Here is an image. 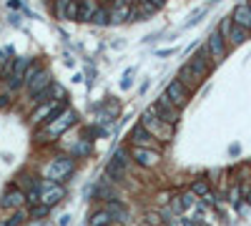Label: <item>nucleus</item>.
<instances>
[{
    "mask_svg": "<svg viewBox=\"0 0 251 226\" xmlns=\"http://www.w3.org/2000/svg\"><path fill=\"white\" fill-rule=\"evenodd\" d=\"M10 53H13V48H0V63H3V60H8Z\"/></svg>",
    "mask_w": 251,
    "mask_h": 226,
    "instance_id": "c9c22d12",
    "label": "nucleus"
},
{
    "mask_svg": "<svg viewBox=\"0 0 251 226\" xmlns=\"http://www.w3.org/2000/svg\"><path fill=\"white\" fill-rule=\"evenodd\" d=\"M123 169H126V151L123 148H116V154H113V158L108 163V176L118 178V176L123 174Z\"/></svg>",
    "mask_w": 251,
    "mask_h": 226,
    "instance_id": "f3484780",
    "label": "nucleus"
},
{
    "mask_svg": "<svg viewBox=\"0 0 251 226\" xmlns=\"http://www.w3.org/2000/svg\"><path fill=\"white\" fill-rule=\"evenodd\" d=\"M31 66V58H18L16 66H13L10 75H8V88L10 90H20L25 86V70Z\"/></svg>",
    "mask_w": 251,
    "mask_h": 226,
    "instance_id": "6e6552de",
    "label": "nucleus"
},
{
    "mask_svg": "<svg viewBox=\"0 0 251 226\" xmlns=\"http://www.w3.org/2000/svg\"><path fill=\"white\" fill-rule=\"evenodd\" d=\"M246 5H249V8H251V0H246Z\"/></svg>",
    "mask_w": 251,
    "mask_h": 226,
    "instance_id": "79ce46f5",
    "label": "nucleus"
},
{
    "mask_svg": "<svg viewBox=\"0 0 251 226\" xmlns=\"http://www.w3.org/2000/svg\"><path fill=\"white\" fill-rule=\"evenodd\" d=\"M68 221H70V216L66 214V216H61V226H68Z\"/></svg>",
    "mask_w": 251,
    "mask_h": 226,
    "instance_id": "58836bf2",
    "label": "nucleus"
},
{
    "mask_svg": "<svg viewBox=\"0 0 251 226\" xmlns=\"http://www.w3.org/2000/svg\"><path fill=\"white\" fill-rule=\"evenodd\" d=\"M91 23H93V25H100V28H103V25H111V15H108V10H106V8H98Z\"/></svg>",
    "mask_w": 251,
    "mask_h": 226,
    "instance_id": "a878e982",
    "label": "nucleus"
},
{
    "mask_svg": "<svg viewBox=\"0 0 251 226\" xmlns=\"http://www.w3.org/2000/svg\"><path fill=\"white\" fill-rule=\"evenodd\" d=\"M70 171H73V158H53L46 166V178L61 184V181H66L70 176Z\"/></svg>",
    "mask_w": 251,
    "mask_h": 226,
    "instance_id": "7ed1b4c3",
    "label": "nucleus"
},
{
    "mask_svg": "<svg viewBox=\"0 0 251 226\" xmlns=\"http://www.w3.org/2000/svg\"><path fill=\"white\" fill-rule=\"evenodd\" d=\"M179 199H181V206H184V211L186 209H191V206H196L199 201H196V193L194 191H188V193H184V196H179Z\"/></svg>",
    "mask_w": 251,
    "mask_h": 226,
    "instance_id": "c85d7f7f",
    "label": "nucleus"
},
{
    "mask_svg": "<svg viewBox=\"0 0 251 226\" xmlns=\"http://www.w3.org/2000/svg\"><path fill=\"white\" fill-rule=\"evenodd\" d=\"M171 211H173V214H184V206H181V199H173V201H171Z\"/></svg>",
    "mask_w": 251,
    "mask_h": 226,
    "instance_id": "473e14b6",
    "label": "nucleus"
},
{
    "mask_svg": "<svg viewBox=\"0 0 251 226\" xmlns=\"http://www.w3.org/2000/svg\"><path fill=\"white\" fill-rule=\"evenodd\" d=\"M231 20H234L236 25H241V28L251 30V8H249L246 3L236 5V8H234V13H231Z\"/></svg>",
    "mask_w": 251,
    "mask_h": 226,
    "instance_id": "a211bd4d",
    "label": "nucleus"
},
{
    "mask_svg": "<svg viewBox=\"0 0 251 226\" xmlns=\"http://www.w3.org/2000/svg\"><path fill=\"white\" fill-rule=\"evenodd\" d=\"M134 158H136V163L146 166V169H153V166L161 161V154L153 148H134Z\"/></svg>",
    "mask_w": 251,
    "mask_h": 226,
    "instance_id": "2eb2a0df",
    "label": "nucleus"
},
{
    "mask_svg": "<svg viewBox=\"0 0 251 226\" xmlns=\"http://www.w3.org/2000/svg\"><path fill=\"white\" fill-rule=\"evenodd\" d=\"M151 111L161 118V121H166V123H171V126H176V121H179V108L166 98V96H158L156 98V103L151 105Z\"/></svg>",
    "mask_w": 251,
    "mask_h": 226,
    "instance_id": "0eeeda50",
    "label": "nucleus"
},
{
    "mask_svg": "<svg viewBox=\"0 0 251 226\" xmlns=\"http://www.w3.org/2000/svg\"><path fill=\"white\" fill-rule=\"evenodd\" d=\"M76 154H88V143H81V146L76 148Z\"/></svg>",
    "mask_w": 251,
    "mask_h": 226,
    "instance_id": "e433bc0d",
    "label": "nucleus"
},
{
    "mask_svg": "<svg viewBox=\"0 0 251 226\" xmlns=\"http://www.w3.org/2000/svg\"><path fill=\"white\" fill-rule=\"evenodd\" d=\"M131 8H134V5H128V3H116V5L108 10L111 25H121V23L131 20Z\"/></svg>",
    "mask_w": 251,
    "mask_h": 226,
    "instance_id": "dca6fc26",
    "label": "nucleus"
},
{
    "mask_svg": "<svg viewBox=\"0 0 251 226\" xmlns=\"http://www.w3.org/2000/svg\"><path fill=\"white\" fill-rule=\"evenodd\" d=\"M218 33L224 35V40H229L231 45H239V43H244V40L249 38V30H246V28H241V25H236V23L231 20V15L221 20Z\"/></svg>",
    "mask_w": 251,
    "mask_h": 226,
    "instance_id": "39448f33",
    "label": "nucleus"
},
{
    "mask_svg": "<svg viewBox=\"0 0 251 226\" xmlns=\"http://www.w3.org/2000/svg\"><path fill=\"white\" fill-rule=\"evenodd\" d=\"M176 51L173 48H164V51H156V58H166V55H173Z\"/></svg>",
    "mask_w": 251,
    "mask_h": 226,
    "instance_id": "f704fd0d",
    "label": "nucleus"
},
{
    "mask_svg": "<svg viewBox=\"0 0 251 226\" xmlns=\"http://www.w3.org/2000/svg\"><path fill=\"white\" fill-rule=\"evenodd\" d=\"M191 191L196 193V199H206V196L211 193V186H209V181H196V184L191 186Z\"/></svg>",
    "mask_w": 251,
    "mask_h": 226,
    "instance_id": "b1692460",
    "label": "nucleus"
},
{
    "mask_svg": "<svg viewBox=\"0 0 251 226\" xmlns=\"http://www.w3.org/2000/svg\"><path fill=\"white\" fill-rule=\"evenodd\" d=\"M108 3H116V0H108Z\"/></svg>",
    "mask_w": 251,
    "mask_h": 226,
    "instance_id": "37998d69",
    "label": "nucleus"
},
{
    "mask_svg": "<svg viewBox=\"0 0 251 226\" xmlns=\"http://www.w3.org/2000/svg\"><path fill=\"white\" fill-rule=\"evenodd\" d=\"M188 63L194 66V70H196V73L201 75V78H203V75L209 73V68H211V55H209V48H206V45H201V48L194 53V58H191Z\"/></svg>",
    "mask_w": 251,
    "mask_h": 226,
    "instance_id": "4468645a",
    "label": "nucleus"
},
{
    "mask_svg": "<svg viewBox=\"0 0 251 226\" xmlns=\"http://www.w3.org/2000/svg\"><path fill=\"white\" fill-rule=\"evenodd\" d=\"M76 118H78V113L73 111V108H63L58 116H53V118H50V123H48L46 128L40 131V139H46V141H48V139H58V136H63L73 123H76Z\"/></svg>",
    "mask_w": 251,
    "mask_h": 226,
    "instance_id": "f257e3e1",
    "label": "nucleus"
},
{
    "mask_svg": "<svg viewBox=\"0 0 251 226\" xmlns=\"http://www.w3.org/2000/svg\"><path fill=\"white\" fill-rule=\"evenodd\" d=\"M38 191H40V204H46V206H55L66 196V189L61 184H55V181H48V178L40 181Z\"/></svg>",
    "mask_w": 251,
    "mask_h": 226,
    "instance_id": "20e7f679",
    "label": "nucleus"
},
{
    "mask_svg": "<svg viewBox=\"0 0 251 226\" xmlns=\"http://www.w3.org/2000/svg\"><path fill=\"white\" fill-rule=\"evenodd\" d=\"M179 81H181L186 88H194V86L201 81V75L194 70V66H191V63H184L181 70H179Z\"/></svg>",
    "mask_w": 251,
    "mask_h": 226,
    "instance_id": "aec40b11",
    "label": "nucleus"
},
{
    "mask_svg": "<svg viewBox=\"0 0 251 226\" xmlns=\"http://www.w3.org/2000/svg\"><path fill=\"white\" fill-rule=\"evenodd\" d=\"M53 81H50V73H46V70H40V73H35L33 78H28L25 81V88H28V93H31L33 98L38 96V93H43L48 86H50Z\"/></svg>",
    "mask_w": 251,
    "mask_h": 226,
    "instance_id": "f8f14e48",
    "label": "nucleus"
},
{
    "mask_svg": "<svg viewBox=\"0 0 251 226\" xmlns=\"http://www.w3.org/2000/svg\"><path fill=\"white\" fill-rule=\"evenodd\" d=\"M106 211H108L111 216H113V214H118V219H121V221H126V219H128V211H126V206H121L118 201H111Z\"/></svg>",
    "mask_w": 251,
    "mask_h": 226,
    "instance_id": "bb28decb",
    "label": "nucleus"
},
{
    "mask_svg": "<svg viewBox=\"0 0 251 226\" xmlns=\"http://www.w3.org/2000/svg\"><path fill=\"white\" fill-rule=\"evenodd\" d=\"M164 96H166V98H168V101H171V103H173V105H176V108H179V111L184 108V105L188 103V98H191L188 88H186V86H184V83H181L179 78H173V81H171V83L166 86Z\"/></svg>",
    "mask_w": 251,
    "mask_h": 226,
    "instance_id": "423d86ee",
    "label": "nucleus"
},
{
    "mask_svg": "<svg viewBox=\"0 0 251 226\" xmlns=\"http://www.w3.org/2000/svg\"><path fill=\"white\" fill-rule=\"evenodd\" d=\"M23 204H25V191L20 186H10L3 193V199H0V206L3 209H20Z\"/></svg>",
    "mask_w": 251,
    "mask_h": 226,
    "instance_id": "ddd939ff",
    "label": "nucleus"
},
{
    "mask_svg": "<svg viewBox=\"0 0 251 226\" xmlns=\"http://www.w3.org/2000/svg\"><path fill=\"white\" fill-rule=\"evenodd\" d=\"M111 214L108 211H98V214H93L91 216V226H111Z\"/></svg>",
    "mask_w": 251,
    "mask_h": 226,
    "instance_id": "393cba45",
    "label": "nucleus"
},
{
    "mask_svg": "<svg viewBox=\"0 0 251 226\" xmlns=\"http://www.w3.org/2000/svg\"><path fill=\"white\" fill-rule=\"evenodd\" d=\"M229 204H231L234 209L241 206V186H234V189L229 191Z\"/></svg>",
    "mask_w": 251,
    "mask_h": 226,
    "instance_id": "cd10ccee",
    "label": "nucleus"
},
{
    "mask_svg": "<svg viewBox=\"0 0 251 226\" xmlns=\"http://www.w3.org/2000/svg\"><path fill=\"white\" fill-rule=\"evenodd\" d=\"M141 126H143L146 131H149L151 136L161 139L164 143H168V141L173 139V126H171V123H166V121H161V118H158L151 108L141 113Z\"/></svg>",
    "mask_w": 251,
    "mask_h": 226,
    "instance_id": "f03ea898",
    "label": "nucleus"
},
{
    "mask_svg": "<svg viewBox=\"0 0 251 226\" xmlns=\"http://www.w3.org/2000/svg\"><path fill=\"white\" fill-rule=\"evenodd\" d=\"M55 96H66V90H63V86H58V83H50L43 93H38L35 96V103H48V101H53Z\"/></svg>",
    "mask_w": 251,
    "mask_h": 226,
    "instance_id": "412c9836",
    "label": "nucleus"
},
{
    "mask_svg": "<svg viewBox=\"0 0 251 226\" xmlns=\"http://www.w3.org/2000/svg\"><path fill=\"white\" fill-rule=\"evenodd\" d=\"M96 10H98L96 0H83V3H81V13H78V20H88V23H91Z\"/></svg>",
    "mask_w": 251,
    "mask_h": 226,
    "instance_id": "4be33fe9",
    "label": "nucleus"
},
{
    "mask_svg": "<svg viewBox=\"0 0 251 226\" xmlns=\"http://www.w3.org/2000/svg\"><path fill=\"white\" fill-rule=\"evenodd\" d=\"M246 204L251 206V189H249V193H246Z\"/></svg>",
    "mask_w": 251,
    "mask_h": 226,
    "instance_id": "ea45409f",
    "label": "nucleus"
},
{
    "mask_svg": "<svg viewBox=\"0 0 251 226\" xmlns=\"http://www.w3.org/2000/svg\"><path fill=\"white\" fill-rule=\"evenodd\" d=\"M131 75H134V68H128V70H126V78H123V83H121V88H123V90H128V88H131Z\"/></svg>",
    "mask_w": 251,
    "mask_h": 226,
    "instance_id": "72a5a7b5",
    "label": "nucleus"
},
{
    "mask_svg": "<svg viewBox=\"0 0 251 226\" xmlns=\"http://www.w3.org/2000/svg\"><path fill=\"white\" fill-rule=\"evenodd\" d=\"M63 111V101H48V103H40V108H35L33 113V123H43L53 116H58Z\"/></svg>",
    "mask_w": 251,
    "mask_h": 226,
    "instance_id": "9d476101",
    "label": "nucleus"
},
{
    "mask_svg": "<svg viewBox=\"0 0 251 226\" xmlns=\"http://www.w3.org/2000/svg\"><path fill=\"white\" fill-rule=\"evenodd\" d=\"M25 216H28V214H25V211H23V209H18V211H16V214H13V216L8 219V224H10V226H20V224L25 221Z\"/></svg>",
    "mask_w": 251,
    "mask_h": 226,
    "instance_id": "7c9ffc66",
    "label": "nucleus"
},
{
    "mask_svg": "<svg viewBox=\"0 0 251 226\" xmlns=\"http://www.w3.org/2000/svg\"><path fill=\"white\" fill-rule=\"evenodd\" d=\"M48 209H50V206H46V204H35V206L31 209V216H33V219H43V216L48 214Z\"/></svg>",
    "mask_w": 251,
    "mask_h": 226,
    "instance_id": "c756f323",
    "label": "nucleus"
},
{
    "mask_svg": "<svg viewBox=\"0 0 251 226\" xmlns=\"http://www.w3.org/2000/svg\"><path fill=\"white\" fill-rule=\"evenodd\" d=\"M78 13H81V3H76V0H70V3L61 10V15L66 20H78Z\"/></svg>",
    "mask_w": 251,
    "mask_h": 226,
    "instance_id": "5701e85b",
    "label": "nucleus"
},
{
    "mask_svg": "<svg viewBox=\"0 0 251 226\" xmlns=\"http://www.w3.org/2000/svg\"><path fill=\"white\" fill-rule=\"evenodd\" d=\"M156 10H158L156 5H151V3H146V0H141V3H136L134 8H131V20H149Z\"/></svg>",
    "mask_w": 251,
    "mask_h": 226,
    "instance_id": "6ab92c4d",
    "label": "nucleus"
},
{
    "mask_svg": "<svg viewBox=\"0 0 251 226\" xmlns=\"http://www.w3.org/2000/svg\"><path fill=\"white\" fill-rule=\"evenodd\" d=\"M0 226H10V224H8V219H0Z\"/></svg>",
    "mask_w": 251,
    "mask_h": 226,
    "instance_id": "a19ab883",
    "label": "nucleus"
},
{
    "mask_svg": "<svg viewBox=\"0 0 251 226\" xmlns=\"http://www.w3.org/2000/svg\"><path fill=\"white\" fill-rule=\"evenodd\" d=\"M203 15H206V8H201V10H196L194 15H191V20L186 23V28H191V25H196V23H199V20L203 18Z\"/></svg>",
    "mask_w": 251,
    "mask_h": 226,
    "instance_id": "2f4dec72",
    "label": "nucleus"
},
{
    "mask_svg": "<svg viewBox=\"0 0 251 226\" xmlns=\"http://www.w3.org/2000/svg\"><path fill=\"white\" fill-rule=\"evenodd\" d=\"M146 3H151V5H156V8H161V5H164V3H166V0H146Z\"/></svg>",
    "mask_w": 251,
    "mask_h": 226,
    "instance_id": "4c0bfd02",
    "label": "nucleus"
},
{
    "mask_svg": "<svg viewBox=\"0 0 251 226\" xmlns=\"http://www.w3.org/2000/svg\"><path fill=\"white\" fill-rule=\"evenodd\" d=\"M131 143H134V148H153V151H158L156 139H153V136L146 131L141 123L134 126V131H131Z\"/></svg>",
    "mask_w": 251,
    "mask_h": 226,
    "instance_id": "1a4fd4ad",
    "label": "nucleus"
},
{
    "mask_svg": "<svg viewBox=\"0 0 251 226\" xmlns=\"http://www.w3.org/2000/svg\"><path fill=\"white\" fill-rule=\"evenodd\" d=\"M206 48H209V55L214 63H218L221 58L226 55V45H224V35L218 33V30H214V33L209 35V40H206Z\"/></svg>",
    "mask_w": 251,
    "mask_h": 226,
    "instance_id": "9b49d317",
    "label": "nucleus"
}]
</instances>
